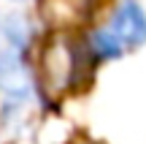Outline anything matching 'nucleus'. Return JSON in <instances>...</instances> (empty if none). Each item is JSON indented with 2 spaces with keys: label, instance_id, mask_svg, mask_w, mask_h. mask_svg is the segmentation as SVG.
<instances>
[{
  "label": "nucleus",
  "instance_id": "obj_1",
  "mask_svg": "<svg viewBox=\"0 0 146 144\" xmlns=\"http://www.w3.org/2000/svg\"><path fill=\"white\" fill-rule=\"evenodd\" d=\"M108 33L114 35V41L119 44L122 49L125 46H141L146 41V16H143L141 5H138L135 0H125V3L116 8Z\"/></svg>",
  "mask_w": 146,
  "mask_h": 144
},
{
  "label": "nucleus",
  "instance_id": "obj_2",
  "mask_svg": "<svg viewBox=\"0 0 146 144\" xmlns=\"http://www.w3.org/2000/svg\"><path fill=\"white\" fill-rule=\"evenodd\" d=\"M73 74V52L65 41H52L43 52V84L46 90L60 92Z\"/></svg>",
  "mask_w": 146,
  "mask_h": 144
}]
</instances>
